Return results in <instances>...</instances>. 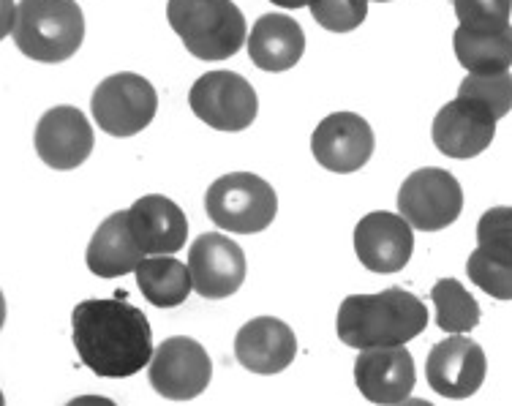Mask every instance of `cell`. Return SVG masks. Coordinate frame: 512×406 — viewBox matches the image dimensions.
<instances>
[{"mask_svg":"<svg viewBox=\"0 0 512 406\" xmlns=\"http://www.w3.org/2000/svg\"><path fill=\"white\" fill-rule=\"evenodd\" d=\"M431 300L436 306V325L444 333H469L480 322L477 300L455 278L436 281L434 289H431Z\"/></svg>","mask_w":512,"mask_h":406,"instance_id":"obj_23","label":"cell"},{"mask_svg":"<svg viewBox=\"0 0 512 406\" xmlns=\"http://www.w3.org/2000/svg\"><path fill=\"white\" fill-rule=\"evenodd\" d=\"M379 3H387V0H379Z\"/></svg>","mask_w":512,"mask_h":406,"instance_id":"obj_30","label":"cell"},{"mask_svg":"<svg viewBox=\"0 0 512 406\" xmlns=\"http://www.w3.org/2000/svg\"><path fill=\"white\" fill-rule=\"evenodd\" d=\"M167 20L199 60H227L246 44V17L232 0H169Z\"/></svg>","mask_w":512,"mask_h":406,"instance_id":"obj_4","label":"cell"},{"mask_svg":"<svg viewBox=\"0 0 512 406\" xmlns=\"http://www.w3.org/2000/svg\"><path fill=\"white\" fill-rule=\"evenodd\" d=\"M374 148V131L357 112H333L311 134L314 159L338 175L365 167L374 156Z\"/></svg>","mask_w":512,"mask_h":406,"instance_id":"obj_12","label":"cell"},{"mask_svg":"<svg viewBox=\"0 0 512 406\" xmlns=\"http://www.w3.org/2000/svg\"><path fill=\"white\" fill-rule=\"evenodd\" d=\"M512 0H455V17L463 28L502 30L510 25Z\"/></svg>","mask_w":512,"mask_h":406,"instance_id":"obj_27","label":"cell"},{"mask_svg":"<svg viewBox=\"0 0 512 406\" xmlns=\"http://www.w3.org/2000/svg\"><path fill=\"white\" fill-rule=\"evenodd\" d=\"M188 270L202 298H229L246 281V254L227 235L205 232L188 248Z\"/></svg>","mask_w":512,"mask_h":406,"instance_id":"obj_13","label":"cell"},{"mask_svg":"<svg viewBox=\"0 0 512 406\" xmlns=\"http://www.w3.org/2000/svg\"><path fill=\"white\" fill-rule=\"evenodd\" d=\"M463 210L461 183L439 167L412 172L398 191V213L420 232L450 227Z\"/></svg>","mask_w":512,"mask_h":406,"instance_id":"obj_8","label":"cell"},{"mask_svg":"<svg viewBox=\"0 0 512 406\" xmlns=\"http://www.w3.org/2000/svg\"><path fill=\"white\" fill-rule=\"evenodd\" d=\"M485 371H488V360L483 347L461 333L439 341L425 360L428 385L434 387V393L453 401L474 396L483 387Z\"/></svg>","mask_w":512,"mask_h":406,"instance_id":"obj_10","label":"cell"},{"mask_svg":"<svg viewBox=\"0 0 512 406\" xmlns=\"http://www.w3.org/2000/svg\"><path fill=\"white\" fill-rule=\"evenodd\" d=\"M477 246L510 248L512 251V208L499 205V208L485 210L477 224Z\"/></svg>","mask_w":512,"mask_h":406,"instance_id":"obj_28","label":"cell"},{"mask_svg":"<svg viewBox=\"0 0 512 406\" xmlns=\"http://www.w3.org/2000/svg\"><path fill=\"white\" fill-rule=\"evenodd\" d=\"M455 58L469 74H496L512 66V25L502 30H472L458 25L453 33Z\"/></svg>","mask_w":512,"mask_h":406,"instance_id":"obj_21","label":"cell"},{"mask_svg":"<svg viewBox=\"0 0 512 406\" xmlns=\"http://www.w3.org/2000/svg\"><path fill=\"white\" fill-rule=\"evenodd\" d=\"M11 36L30 60L63 63L82 47L85 17L77 0H20Z\"/></svg>","mask_w":512,"mask_h":406,"instance_id":"obj_3","label":"cell"},{"mask_svg":"<svg viewBox=\"0 0 512 406\" xmlns=\"http://www.w3.org/2000/svg\"><path fill=\"white\" fill-rule=\"evenodd\" d=\"M458 96L483 101L485 107L496 115V120H502L504 115H510L512 109L510 69L496 71V74H466V80L458 88Z\"/></svg>","mask_w":512,"mask_h":406,"instance_id":"obj_25","label":"cell"},{"mask_svg":"<svg viewBox=\"0 0 512 406\" xmlns=\"http://www.w3.org/2000/svg\"><path fill=\"white\" fill-rule=\"evenodd\" d=\"M355 382L371 404H401L417 382L414 360L404 347L363 349L355 360Z\"/></svg>","mask_w":512,"mask_h":406,"instance_id":"obj_16","label":"cell"},{"mask_svg":"<svg viewBox=\"0 0 512 406\" xmlns=\"http://www.w3.org/2000/svg\"><path fill=\"white\" fill-rule=\"evenodd\" d=\"M297 355V338L292 327L276 317H256L237 330V363L254 374H278L289 368Z\"/></svg>","mask_w":512,"mask_h":406,"instance_id":"obj_17","label":"cell"},{"mask_svg":"<svg viewBox=\"0 0 512 406\" xmlns=\"http://www.w3.org/2000/svg\"><path fill=\"white\" fill-rule=\"evenodd\" d=\"M205 210L216 227L235 235H254L273 224L278 197L273 186L259 175L232 172L207 189Z\"/></svg>","mask_w":512,"mask_h":406,"instance_id":"obj_5","label":"cell"},{"mask_svg":"<svg viewBox=\"0 0 512 406\" xmlns=\"http://www.w3.org/2000/svg\"><path fill=\"white\" fill-rule=\"evenodd\" d=\"M71 327L79 360L96 377H134L153 360L148 317L126 300H82L71 314Z\"/></svg>","mask_w":512,"mask_h":406,"instance_id":"obj_1","label":"cell"},{"mask_svg":"<svg viewBox=\"0 0 512 406\" xmlns=\"http://www.w3.org/2000/svg\"><path fill=\"white\" fill-rule=\"evenodd\" d=\"M128 224L145 254H175L186 246L188 221L169 197L148 194L128 208Z\"/></svg>","mask_w":512,"mask_h":406,"instance_id":"obj_18","label":"cell"},{"mask_svg":"<svg viewBox=\"0 0 512 406\" xmlns=\"http://www.w3.org/2000/svg\"><path fill=\"white\" fill-rule=\"evenodd\" d=\"M308 9L330 33H349L360 28L368 17V0H311Z\"/></svg>","mask_w":512,"mask_h":406,"instance_id":"obj_26","label":"cell"},{"mask_svg":"<svg viewBox=\"0 0 512 406\" xmlns=\"http://www.w3.org/2000/svg\"><path fill=\"white\" fill-rule=\"evenodd\" d=\"M137 287L156 308H175L186 303L194 289V278L180 259L156 254L137 268Z\"/></svg>","mask_w":512,"mask_h":406,"instance_id":"obj_22","label":"cell"},{"mask_svg":"<svg viewBox=\"0 0 512 406\" xmlns=\"http://www.w3.org/2000/svg\"><path fill=\"white\" fill-rule=\"evenodd\" d=\"M355 251L371 273H398L412 259V224L401 213H368L355 227Z\"/></svg>","mask_w":512,"mask_h":406,"instance_id":"obj_14","label":"cell"},{"mask_svg":"<svg viewBox=\"0 0 512 406\" xmlns=\"http://www.w3.org/2000/svg\"><path fill=\"white\" fill-rule=\"evenodd\" d=\"M188 104L202 123L216 131L248 129L259 112L256 90L235 71H207L188 93Z\"/></svg>","mask_w":512,"mask_h":406,"instance_id":"obj_7","label":"cell"},{"mask_svg":"<svg viewBox=\"0 0 512 406\" xmlns=\"http://www.w3.org/2000/svg\"><path fill=\"white\" fill-rule=\"evenodd\" d=\"M148 259L142 246L131 232L128 210H118L96 229L88 246V270L99 278H118L126 273H137V268Z\"/></svg>","mask_w":512,"mask_h":406,"instance_id":"obj_19","label":"cell"},{"mask_svg":"<svg viewBox=\"0 0 512 406\" xmlns=\"http://www.w3.org/2000/svg\"><path fill=\"white\" fill-rule=\"evenodd\" d=\"M431 137L444 156L474 159L483 150L491 148L493 137H496V115L483 101L458 96L436 112Z\"/></svg>","mask_w":512,"mask_h":406,"instance_id":"obj_11","label":"cell"},{"mask_svg":"<svg viewBox=\"0 0 512 406\" xmlns=\"http://www.w3.org/2000/svg\"><path fill=\"white\" fill-rule=\"evenodd\" d=\"M428 327V308L423 300L401 287L376 295H349L338 308L335 330L346 347H404Z\"/></svg>","mask_w":512,"mask_h":406,"instance_id":"obj_2","label":"cell"},{"mask_svg":"<svg viewBox=\"0 0 512 406\" xmlns=\"http://www.w3.org/2000/svg\"><path fill=\"white\" fill-rule=\"evenodd\" d=\"M306 52V33L286 14H265L254 22L248 55L256 69L289 71Z\"/></svg>","mask_w":512,"mask_h":406,"instance_id":"obj_20","label":"cell"},{"mask_svg":"<svg viewBox=\"0 0 512 406\" xmlns=\"http://www.w3.org/2000/svg\"><path fill=\"white\" fill-rule=\"evenodd\" d=\"M466 273L472 284L496 300H512V251L510 248L477 246L469 254Z\"/></svg>","mask_w":512,"mask_h":406,"instance_id":"obj_24","label":"cell"},{"mask_svg":"<svg viewBox=\"0 0 512 406\" xmlns=\"http://www.w3.org/2000/svg\"><path fill=\"white\" fill-rule=\"evenodd\" d=\"M276 6H281V9H303V6H308L311 0H273Z\"/></svg>","mask_w":512,"mask_h":406,"instance_id":"obj_29","label":"cell"},{"mask_svg":"<svg viewBox=\"0 0 512 406\" xmlns=\"http://www.w3.org/2000/svg\"><path fill=\"white\" fill-rule=\"evenodd\" d=\"M156 88L134 71L112 74L90 96V112L109 137H134L156 118Z\"/></svg>","mask_w":512,"mask_h":406,"instance_id":"obj_6","label":"cell"},{"mask_svg":"<svg viewBox=\"0 0 512 406\" xmlns=\"http://www.w3.org/2000/svg\"><path fill=\"white\" fill-rule=\"evenodd\" d=\"M36 153L52 169L69 172L93 153V129L77 107H55L41 115L36 126Z\"/></svg>","mask_w":512,"mask_h":406,"instance_id":"obj_15","label":"cell"},{"mask_svg":"<svg viewBox=\"0 0 512 406\" xmlns=\"http://www.w3.org/2000/svg\"><path fill=\"white\" fill-rule=\"evenodd\" d=\"M213 377V363L207 349L188 336H172L161 341L153 352L148 379L150 387L167 401H191L205 393Z\"/></svg>","mask_w":512,"mask_h":406,"instance_id":"obj_9","label":"cell"}]
</instances>
